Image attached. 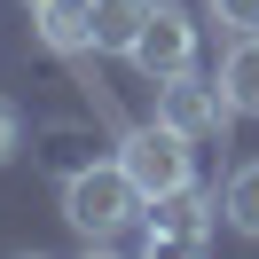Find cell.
Segmentation results:
<instances>
[{"instance_id":"6da1fadb","label":"cell","mask_w":259,"mask_h":259,"mask_svg":"<svg viewBox=\"0 0 259 259\" xmlns=\"http://www.w3.org/2000/svg\"><path fill=\"white\" fill-rule=\"evenodd\" d=\"M142 212H149V196H142V181H134L118 157L63 173V220H71L79 243H118V236H134Z\"/></svg>"},{"instance_id":"7a4b0ae2","label":"cell","mask_w":259,"mask_h":259,"mask_svg":"<svg viewBox=\"0 0 259 259\" xmlns=\"http://www.w3.org/2000/svg\"><path fill=\"white\" fill-rule=\"evenodd\" d=\"M126 63L142 71L149 87L196 71V16H189V8H173V0H157V8H149V24H142V39L126 48Z\"/></svg>"},{"instance_id":"3957f363","label":"cell","mask_w":259,"mask_h":259,"mask_svg":"<svg viewBox=\"0 0 259 259\" xmlns=\"http://www.w3.org/2000/svg\"><path fill=\"white\" fill-rule=\"evenodd\" d=\"M157 118H165L173 134H189V142H220L228 118H236V102L220 95V79L181 71V79H157Z\"/></svg>"},{"instance_id":"277c9868","label":"cell","mask_w":259,"mask_h":259,"mask_svg":"<svg viewBox=\"0 0 259 259\" xmlns=\"http://www.w3.org/2000/svg\"><path fill=\"white\" fill-rule=\"evenodd\" d=\"M212 212H220V196H204L189 181V189L157 196V204L142 212V243H149V251H204V243H212Z\"/></svg>"},{"instance_id":"5b68a950","label":"cell","mask_w":259,"mask_h":259,"mask_svg":"<svg viewBox=\"0 0 259 259\" xmlns=\"http://www.w3.org/2000/svg\"><path fill=\"white\" fill-rule=\"evenodd\" d=\"M32 32L48 39L55 55H102L95 48V0H32Z\"/></svg>"},{"instance_id":"8992f818","label":"cell","mask_w":259,"mask_h":259,"mask_svg":"<svg viewBox=\"0 0 259 259\" xmlns=\"http://www.w3.org/2000/svg\"><path fill=\"white\" fill-rule=\"evenodd\" d=\"M220 95L236 102V118H259V32H236L220 55Z\"/></svg>"},{"instance_id":"52a82bcc","label":"cell","mask_w":259,"mask_h":259,"mask_svg":"<svg viewBox=\"0 0 259 259\" xmlns=\"http://www.w3.org/2000/svg\"><path fill=\"white\" fill-rule=\"evenodd\" d=\"M149 8H157V0H95V48L102 55H126L134 39H142Z\"/></svg>"},{"instance_id":"ba28073f","label":"cell","mask_w":259,"mask_h":259,"mask_svg":"<svg viewBox=\"0 0 259 259\" xmlns=\"http://www.w3.org/2000/svg\"><path fill=\"white\" fill-rule=\"evenodd\" d=\"M220 212H228V228H236V236H251V243H259V165H236V173H228Z\"/></svg>"},{"instance_id":"9c48e42d","label":"cell","mask_w":259,"mask_h":259,"mask_svg":"<svg viewBox=\"0 0 259 259\" xmlns=\"http://www.w3.org/2000/svg\"><path fill=\"white\" fill-rule=\"evenodd\" d=\"M212 24H228V32H259V0H204Z\"/></svg>"},{"instance_id":"30bf717a","label":"cell","mask_w":259,"mask_h":259,"mask_svg":"<svg viewBox=\"0 0 259 259\" xmlns=\"http://www.w3.org/2000/svg\"><path fill=\"white\" fill-rule=\"evenodd\" d=\"M16 149H24V118H16V102L0 95V165L16 157Z\"/></svg>"}]
</instances>
